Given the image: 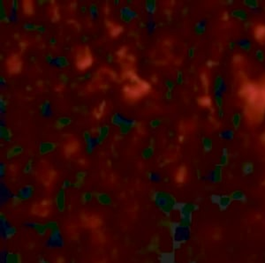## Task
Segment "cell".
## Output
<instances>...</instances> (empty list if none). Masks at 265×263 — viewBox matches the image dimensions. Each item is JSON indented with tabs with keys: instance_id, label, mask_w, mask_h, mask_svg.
<instances>
[{
	"instance_id": "obj_36",
	"label": "cell",
	"mask_w": 265,
	"mask_h": 263,
	"mask_svg": "<svg viewBox=\"0 0 265 263\" xmlns=\"http://www.w3.org/2000/svg\"><path fill=\"white\" fill-rule=\"evenodd\" d=\"M218 112H219V117H221V118H222V117L224 116L223 110H222V109H218Z\"/></svg>"
},
{
	"instance_id": "obj_4",
	"label": "cell",
	"mask_w": 265,
	"mask_h": 263,
	"mask_svg": "<svg viewBox=\"0 0 265 263\" xmlns=\"http://www.w3.org/2000/svg\"><path fill=\"white\" fill-rule=\"evenodd\" d=\"M255 37L257 41L262 42L265 40V25H258L255 29Z\"/></svg>"
},
{
	"instance_id": "obj_17",
	"label": "cell",
	"mask_w": 265,
	"mask_h": 263,
	"mask_svg": "<svg viewBox=\"0 0 265 263\" xmlns=\"http://www.w3.org/2000/svg\"><path fill=\"white\" fill-rule=\"evenodd\" d=\"M229 162V155H228L227 149L224 148L223 149V155L221 157V161H220V165L219 166H225Z\"/></svg>"
},
{
	"instance_id": "obj_31",
	"label": "cell",
	"mask_w": 265,
	"mask_h": 263,
	"mask_svg": "<svg viewBox=\"0 0 265 263\" xmlns=\"http://www.w3.org/2000/svg\"><path fill=\"white\" fill-rule=\"evenodd\" d=\"M166 85L168 86V88H169V91L171 92V90L173 89V87H174V85H173V83L172 82H171V81H167L166 82Z\"/></svg>"
},
{
	"instance_id": "obj_26",
	"label": "cell",
	"mask_w": 265,
	"mask_h": 263,
	"mask_svg": "<svg viewBox=\"0 0 265 263\" xmlns=\"http://www.w3.org/2000/svg\"><path fill=\"white\" fill-rule=\"evenodd\" d=\"M243 56L240 55V54H237V55H235V56H233V62L235 63V64H240V63H242L243 62Z\"/></svg>"
},
{
	"instance_id": "obj_18",
	"label": "cell",
	"mask_w": 265,
	"mask_h": 263,
	"mask_svg": "<svg viewBox=\"0 0 265 263\" xmlns=\"http://www.w3.org/2000/svg\"><path fill=\"white\" fill-rule=\"evenodd\" d=\"M221 179H222V169L218 166V168H216L213 172V179H214V182H219Z\"/></svg>"
},
{
	"instance_id": "obj_5",
	"label": "cell",
	"mask_w": 265,
	"mask_h": 263,
	"mask_svg": "<svg viewBox=\"0 0 265 263\" xmlns=\"http://www.w3.org/2000/svg\"><path fill=\"white\" fill-rule=\"evenodd\" d=\"M186 177V169L185 166H181L180 168L177 170L176 175H175V180L177 183L181 184L185 181Z\"/></svg>"
},
{
	"instance_id": "obj_13",
	"label": "cell",
	"mask_w": 265,
	"mask_h": 263,
	"mask_svg": "<svg viewBox=\"0 0 265 263\" xmlns=\"http://www.w3.org/2000/svg\"><path fill=\"white\" fill-rule=\"evenodd\" d=\"M242 171L244 175H249L254 171V165L252 163H248L246 162L245 164H243L242 165Z\"/></svg>"
},
{
	"instance_id": "obj_28",
	"label": "cell",
	"mask_w": 265,
	"mask_h": 263,
	"mask_svg": "<svg viewBox=\"0 0 265 263\" xmlns=\"http://www.w3.org/2000/svg\"><path fill=\"white\" fill-rule=\"evenodd\" d=\"M217 65H218V63L213 61V60H211V59H209V61H207V66L209 67V68H211V67H213V66H217Z\"/></svg>"
},
{
	"instance_id": "obj_1",
	"label": "cell",
	"mask_w": 265,
	"mask_h": 263,
	"mask_svg": "<svg viewBox=\"0 0 265 263\" xmlns=\"http://www.w3.org/2000/svg\"><path fill=\"white\" fill-rule=\"evenodd\" d=\"M240 95L246 98L249 106L262 103L260 99V89L254 83L246 82L241 87L240 90Z\"/></svg>"
},
{
	"instance_id": "obj_29",
	"label": "cell",
	"mask_w": 265,
	"mask_h": 263,
	"mask_svg": "<svg viewBox=\"0 0 265 263\" xmlns=\"http://www.w3.org/2000/svg\"><path fill=\"white\" fill-rule=\"evenodd\" d=\"M229 19H230V14L226 13V12L224 13L223 15H222V19L224 20V21H227V20H229Z\"/></svg>"
},
{
	"instance_id": "obj_33",
	"label": "cell",
	"mask_w": 265,
	"mask_h": 263,
	"mask_svg": "<svg viewBox=\"0 0 265 263\" xmlns=\"http://www.w3.org/2000/svg\"><path fill=\"white\" fill-rule=\"evenodd\" d=\"M195 49L194 48H192V49H190V51H189V56L190 57H193L194 56V55H195Z\"/></svg>"
},
{
	"instance_id": "obj_21",
	"label": "cell",
	"mask_w": 265,
	"mask_h": 263,
	"mask_svg": "<svg viewBox=\"0 0 265 263\" xmlns=\"http://www.w3.org/2000/svg\"><path fill=\"white\" fill-rule=\"evenodd\" d=\"M240 47L241 48V49H243L244 51H249L250 49H251V44L247 42V41L244 40V41H241V42H240Z\"/></svg>"
},
{
	"instance_id": "obj_39",
	"label": "cell",
	"mask_w": 265,
	"mask_h": 263,
	"mask_svg": "<svg viewBox=\"0 0 265 263\" xmlns=\"http://www.w3.org/2000/svg\"><path fill=\"white\" fill-rule=\"evenodd\" d=\"M263 185H265V180H264V182H263Z\"/></svg>"
},
{
	"instance_id": "obj_38",
	"label": "cell",
	"mask_w": 265,
	"mask_h": 263,
	"mask_svg": "<svg viewBox=\"0 0 265 263\" xmlns=\"http://www.w3.org/2000/svg\"><path fill=\"white\" fill-rule=\"evenodd\" d=\"M250 25H251L250 23H246V25H245V26H246V28H248V27H249Z\"/></svg>"
},
{
	"instance_id": "obj_30",
	"label": "cell",
	"mask_w": 265,
	"mask_h": 263,
	"mask_svg": "<svg viewBox=\"0 0 265 263\" xmlns=\"http://www.w3.org/2000/svg\"><path fill=\"white\" fill-rule=\"evenodd\" d=\"M56 263H65V259L63 258L62 256H59L56 260Z\"/></svg>"
},
{
	"instance_id": "obj_37",
	"label": "cell",
	"mask_w": 265,
	"mask_h": 263,
	"mask_svg": "<svg viewBox=\"0 0 265 263\" xmlns=\"http://www.w3.org/2000/svg\"><path fill=\"white\" fill-rule=\"evenodd\" d=\"M179 142H183V141H184V137L182 136H179Z\"/></svg>"
},
{
	"instance_id": "obj_14",
	"label": "cell",
	"mask_w": 265,
	"mask_h": 263,
	"mask_svg": "<svg viewBox=\"0 0 265 263\" xmlns=\"http://www.w3.org/2000/svg\"><path fill=\"white\" fill-rule=\"evenodd\" d=\"M232 122H233V127L237 130L239 129V127L240 126V122H241V116L239 113H235L233 116L232 118Z\"/></svg>"
},
{
	"instance_id": "obj_9",
	"label": "cell",
	"mask_w": 265,
	"mask_h": 263,
	"mask_svg": "<svg viewBox=\"0 0 265 263\" xmlns=\"http://www.w3.org/2000/svg\"><path fill=\"white\" fill-rule=\"evenodd\" d=\"M223 85H224V80L221 76H218L215 80V84H214V90L215 92L217 93V94H219V92H221V90L223 89Z\"/></svg>"
},
{
	"instance_id": "obj_7",
	"label": "cell",
	"mask_w": 265,
	"mask_h": 263,
	"mask_svg": "<svg viewBox=\"0 0 265 263\" xmlns=\"http://www.w3.org/2000/svg\"><path fill=\"white\" fill-rule=\"evenodd\" d=\"M233 199L231 198V196H227V195H224V196H219L218 201V204L221 208H226V207L229 206V204L232 202Z\"/></svg>"
},
{
	"instance_id": "obj_3",
	"label": "cell",
	"mask_w": 265,
	"mask_h": 263,
	"mask_svg": "<svg viewBox=\"0 0 265 263\" xmlns=\"http://www.w3.org/2000/svg\"><path fill=\"white\" fill-rule=\"evenodd\" d=\"M9 72L12 73H18L20 72L21 69V62L19 60V56L18 55H14L9 58V60L7 62Z\"/></svg>"
},
{
	"instance_id": "obj_16",
	"label": "cell",
	"mask_w": 265,
	"mask_h": 263,
	"mask_svg": "<svg viewBox=\"0 0 265 263\" xmlns=\"http://www.w3.org/2000/svg\"><path fill=\"white\" fill-rule=\"evenodd\" d=\"M202 144H203V148H204L205 152H209L212 149V141L210 139L203 138Z\"/></svg>"
},
{
	"instance_id": "obj_34",
	"label": "cell",
	"mask_w": 265,
	"mask_h": 263,
	"mask_svg": "<svg viewBox=\"0 0 265 263\" xmlns=\"http://www.w3.org/2000/svg\"><path fill=\"white\" fill-rule=\"evenodd\" d=\"M26 44H27L26 42H20V45H19V46L21 48V51H24V50L26 49V46H27Z\"/></svg>"
},
{
	"instance_id": "obj_24",
	"label": "cell",
	"mask_w": 265,
	"mask_h": 263,
	"mask_svg": "<svg viewBox=\"0 0 265 263\" xmlns=\"http://www.w3.org/2000/svg\"><path fill=\"white\" fill-rule=\"evenodd\" d=\"M256 56L258 61L262 62L263 61V59H264V53L262 52V51L258 50V51H256Z\"/></svg>"
},
{
	"instance_id": "obj_22",
	"label": "cell",
	"mask_w": 265,
	"mask_h": 263,
	"mask_svg": "<svg viewBox=\"0 0 265 263\" xmlns=\"http://www.w3.org/2000/svg\"><path fill=\"white\" fill-rule=\"evenodd\" d=\"M216 104L218 107V109H222L223 107V97L220 94H218L216 95Z\"/></svg>"
},
{
	"instance_id": "obj_6",
	"label": "cell",
	"mask_w": 265,
	"mask_h": 263,
	"mask_svg": "<svg viewBox=\"0 0 265 263\" xmlns=\"http://www.w3.org/2000/svg\"><path fill=\"white\" fill-rule=\"evenodd\" d=\"M79 148V144H78V142H76V141H72V142H70V143H68L67 145L65 146V154H66V155H71L72 154H74L75 152H76V150Z\"/></svg>"
},
{
	"instance_id": "obj_27",
	"label": "cell",
	"mask_w": 265,
	"mask_h": 263,
	"mask_svg": "<svg viewBox=\"0 0 265 263\" xmlns=\"http://www.w3.org/2000/svg\"><path fill=\"white\" fill-rule=\"evenodd\" d=\"M125 54H126V49L125 48H122L120 51H119L117 52V55L119 56L120 58H122L123 56H125Z\"/></svg>"
},
{
	"instance_id": "obj_15",
	"label": "cell",
	"mask_w": 265,
	"mask_h": 263,
	"mask_svg": "<svg viewBox=\"0 0 265 263\" xmlns=\"http://www.w3.org/2000/svg\"><path fill=\"white\" fill-rule=\"evenodd\" d=\"M201 80H202V84L203 86V89H204L205 93H208L209 91V79L207 75L205 73H202L201 75Z\"/></svg>"
},
{
	"instance_id": "obj_23",
	"label": "cell",
	"mask_w": 265,
	"mask_h": 263,
	"mask_svg": "<svg viewBox=\"0 0 265 263\" xmlns=\"http://www.w3.org/2000/svg\"><path fill=\"white\" fill-rule=\"evenodd\" d=\"M196 31L198 35L204 33L205 31V26L202 23H197L196 26Z\"/></svg>"
},
{
	"instance_id": "obj_25",
	"label": "cell",
	"mask_w": 265,
	"mask_h": 263,
	"mask_svg": "<svg viewBox=\"0 0 265 263\" xmlns=\"http://www.w3.org/2000/svg\"><path fill=\"white\" fill-rule=\"evenodd\" d=\"M260 99L262 104H263L265 107V86L260 89Z\"/></svg>"
},
{
	"instance_id": "obj_11",
	"label": "cell",
	"mask_w": 265,
	"mask_h": 263,
	"mask_svg": "<svg viewBox=\"0 0 265 263\" xmlns=\"http://www.w3.org/2000/svg\"><path fill=\"white\" fill-rule=\"evenodd\" d=\"M232 15L233 17L236 18V19H240V20H245L246 19V13L244 11V10H234L233 13H232Z\"/></svg>"
},
{
	"instance_id": "obj_20",
	"label": "cell",
	"mask_w": 265,
	"mask_h": 263,
	"mask_svg": "<svg viewBox=\"0 0 265 263\" xmlns=\"http://www.w3.org/2000/svg\"><path fill=\"white\" fill-rule=\"evenodd\" d=\"M123 31V28L120 26H114L113 28H112V31H111V35L112 36L115 37V36H118L119 34Z\"/></svg>"
},
{
	"instance_id": "obj_12",
	"label": "cell",
	"mask_w": 265,
	"mask_h": 263,
	"mask_svg": "<svg viewBox=\"0 0 265 263\" xmlns=\"http://www.w3.org/2000/svg\"><path fill=\"white\" fill-rule=\"evenodd\" d=\"M231 198L234 200V201H246V196L245 194L240 192V191H236L233 192L231 194Z\"/></svg>"
},
{
	"instance_id": "obj_2",
	"label": "cell",
	"mask_w": 265,
	"mask_h": 263,
	"mask_svg": "<svg viewBox=\"0 0 265 263\" xmlns=\"http://www.w3.org/2000/svg\"><path fill=\"white\" fill-rule=\"evenodd\" d=\"M92 65V56L88 48L81 51L77 56V67L80 70H85Z\"/></svg>"
},
{
	"instance_id": "obj_10",
	"label": "cell",
	"mask_w": 265,
	"mask_h": 263,
	"mask_svg": "<svg viewBox=\"0 0 265 263\" xmlns=\"http://www.w3.org/2000/svg\"><path fill=\"white\" fill-rule=\"evenodd\" d=\"M198 104L203 106V107H207V108H209L211 107V98L209 97V95H204V96H202L200 98H198Z\"/></svg>"
},
{
	"instance_id": "obj_35",
	"label": "cell",
	"mask_w": 265,
	"mask_h": 263,
	"mask_svg": "<svg viewBox=\"0 0 265 263\" xmlns=\"http://www.w3.org/2000/svg\"><path fill=\"white\" fill-rule=\"evenodd\" d=\"M235 46H236V45H235V42H232L229 43V48H230L231 50H233V49L235 48Z\"/></svg>"
},
{
	"instance_id": "obj_8",
	"label": "cell",
	"mask_w": 265,
	"mask_h": 263,
	"mask_svg": "<svg viewBox=\"0 0 265 263\" xmlns=\"http://www.w3.org/2000/svg\"><path fill=\"white\" fill-rule=\"evenodd\" d=\"M22 7H23L24 13L28 14V15H32L34 13V5H33L32 1H28V0L23 1Z\"/></svg>"
},
{
	"instance_id": "obj_32",
	"label": "cell",
	"mask_w": 265,
	"mask_h": 263,
	"mask_svg": "<svg viewBox=\"0 0 265 263\" xmlns=\"http://www.w3.org/2000/svg\"><path fill=\"white\" fill-rule=\"evenodd\" d=\"M182 74L180 72H179V74H178V82L179 83H182Z\"/></svg>"
},
{
	"instance_id": "obj_19",
	"label": "cell",
	"mask_w": 265,
	"mask_h": 263,
	"mask_svg": "<svg viewBox=\"0 0 265 263\" xmlns=\"http://www.w3.org/2000/svg\"><path fill=\"white\" fill-rule=\"evenodd\" d=\"M244 4L249 7V8H252V9H256L258 7V2L256 0H245L244 1Z\"/></svg>"
}]
</instances>
